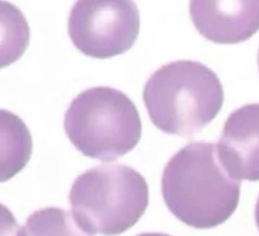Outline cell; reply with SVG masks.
<instances>
[{
  "mask_svg": "<svg viewBox=\"0 0 259 236\" xmlns=\"http://www.w3.org/2000/svg\"><path fill=\"white\" fill-rule=\"evenodd\" d=\"M161 184L170 212L196 229L225 222L240 199L241 181L227 171L214 143L192 142L183 148L167 162Z\"/></svg>",
  "mask_w": 259,
  "mask_h": 236,
  "instance_id": "6da1fadb",
  "label": "cell"
},
{
  "mask_svg": "<svg viewBox=\"0 0 259 236\" xmlns=\"http://www.w3.org/2000/svg\"><path fill=\"white\" fill-rule=\"evenodd\" d=\"M153 124L167 134L199 133L220 113L224 91L216 73L200 62L175 61L155 71L144 89Z\"/></svg>",
  "mask_w": 259,
  "mask_h": 236,
  "instance_id": "7a4b0ae2",
  "label": "cell"
},
{
  "mask_svg": "<svg viewBox=\"0 0 259 236\" xmlns=\"http://www.w3.org/2000/svg\"><path fill=\"white\" fill-rule=\"evenodd\" d=\"M149 201L145 178L119 163L94 167L77 177L70 192L76 221L90 234L119 235L136 224Z\"/></svg>",
  "mask_w": 259,
  "mask_h": 236,
  "instance_id": "3957f363",
  "label": "cell"
},
{
  "mask_svg": "<svg viewBox=\"0 0 259 236\" xmlns=\"http://www.w3.org/2000/svg\"><path fill=\"white\" fill-rule=\"evenodd\" d=\"M65 132L83 155L108 161L134 150L142 135L135 103L122 91L97 87L82 91L70 103Z\"/></svg>",
  "mask_w": 259,
  "mask_h": 236,
  "instance_id": "277c9868",
  "label": "cell"
},
{
  "mask_svg": "<svg viewBox=\"0 0 259 236\" xmlns=\"http://www.w3.org/2000/svg\"><path fill=\"white\" fill-rule=\"evenodd\" d=\"M69 35L76 48L95 58H109L133 47L140 30L134 0H77Z\"/></svg>",
  "mask_w": 259,
  "mask_h": 236,
  "instance_id": "5b68a950",
  "label": "cell"
},
{
  "mask_svg": "<svg viewBox=\"0 0 259 236\" xmlns=\"http://www.w3.org/2000/svg\"><path fill=\"white\" fill-rule=\"evenodd\" d=\"M190 15L213 43H243L259 31V0H190Z\"/></svg>",
  "mask_w": 259,
  "mask_h": 236,
  "instance_id": "8992f818",
  "label": "cell"
},
{
  "mask_svg": "<svg viewBox=\"0 0 259 236\" xmlns=\"http://www.w3.org/2000/svg\"><path fill=\"white\" fill-rule=\"evenodd\" d=\"M217 149L232 176L258 181L259 103L244 105L229 116Z\"/></svg>",
  "mask_w": 259,
  "mask_h": 236,
  "instance_id": "52a82bcc",
  "label": "cell"
},
{
  "mask_svg": "<svg viewBox=\"0 0 259 236\" xmlns=\"http://www.w3.org/2000/svg\"><path fill=\"white\" fill-rule=\"evenodd\" d=\"M14 236H92L78 224L73 215L60 208L40 209L28 217L25 225L17 227Z\"/></svg>",
  "mask_w": 259,
  "mask_h": 236,
  "instance_id": "ba28073f",
  "label": "cell"
},
{
  "mask_svg": "<svg viewBox=\"0 0 259 236\" xmlns=\"http://www.w3.org/2000/svg\"><path fill=\"white\" fill-rule=\"evenodd\" d=\"M254 218H255V223L257 225V228L259 229V198L257 199V202L255 205V211H254Z\"/></svg>",
  "mask_w": 259,
  "mask_h": 236,
  "instance_id": "9c48e42d",
  "label": "cell"
},
{
  "mask_svg": "<svg viewBox=\"0 0 259 236\" xmlns=\"http://www.w3.org/2000/svg\"><path fill=\"white\" fill-rule=\"evenodd\" d=\"M137 236H170L165 233H159V232H146V233H142Z\"/></svg>",
  "mask_w": 259,
  "mask_h": 236,
  "instance_id": "30bf717a",
  "label": "cell"
},
{
  "mask_svg": "<svg viewBox=\"0 0 259 236\" xmlns=\"http://www.w3.org/2000/svg\"><path fill=\"white\" fill-rule=\"evenodd\" d=\"M258 66H259V53H258Z\"/></svg>",
  "mask_w": 259,
  "mask_h": 236,
  "instance_id": "8fae6325",
  "label": "cell"
}]
</instances>
